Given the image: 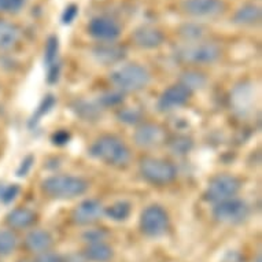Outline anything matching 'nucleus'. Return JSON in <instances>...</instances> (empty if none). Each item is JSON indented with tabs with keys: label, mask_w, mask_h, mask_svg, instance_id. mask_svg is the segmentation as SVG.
Here are the masks:
<instances>
[{
	"label": "nucleus",
	"mask_w": 262,
	"mask_h": 262,
	"mask_svg": "<svg viewBox=\"0 0 262 262\" xmlns=\"http://www.w3.org/2000/svg\"><path fill=\"white\" fill-rule=\"evenodd\" d=\"M91 155L113 168H125L130 162V150L120 138L103 135L91 146Z\"/></svg>",
	"instance_id": "f257e3e1"
},
{
	"label": "nucleus",
	"mask_w": 262,
	"mask_h": 262,
	"mask_svg": "<svg viewBox=\"0 0 262 262\" xmlns=\"http://www.w3.org/2000/svg\"><path fill=\"white\" fill-rule=\"evenodd\" d=\"M108 80L116 91L121 94H128L144 90L150 84L151 76L142 64L124 63L112 70Z\"/></svg>",
	"instance_id": "f03ea898"
},
{
	"label": "nucleus",
	"mask_w": 262,
	"mask_h": 262,
	"mask_svg": "<svg viewBox=\"0 0 262 262\" xmlns=\"http://www.w3.org/2000/svg\"><path fill=\"white\" fill-rule=\"evenodd\" d=\"M88 183L82 177L72 174H55L41 181V192L51 199H73L81 196L88 189Z\"/></svg>",
	"instance_id": "7ed1b4c3"
},
{
	"label": "nucleus",
	"mask_w": 262,
	"mask_h": 262,
	"mask_svg": "<svg viewBox=\"0 0 262 262\" xmlns=\"http://www.w3.org/2000/svg\"><path fill=\"white\" fill-rule=\"evenodd\" d=\"M139 170L144 180L154 185L170 184L177 177V169L170 161L144 157L139 162Z\"/></svg>",
	"instance_id": "20e7f679"
},
{
	"label": "nucleus",
	"mask_w": 262,
	"mask_h": 262,
	"mask_svg": "<svg viewBox=\"0 0 262 262\" xmlns=\"http://www.w3.org/2000/svg\"><path fill=\"white\" fill-rule=\"evenodd\" d=\"M242 188V181L229 173H219L210 179L203 196L207 202H223L227 199L235 198Z\"/></svg>",
	"instance_id": "39448f33"
},
{
	"label": "nucleus",
	"mask_w": 262,
	"mask_h": 262,
	"mask_svg": "<svg viewBox=\"0 0 262 262\" xmlns=\"http://www.w3.org/2000/svg\"><path fill=\"white\" fill-rule=\"evenodd\" d=\"M170 219L166 210L159 205L147 206L140 214L139 228L144 236L161 237L168 232Z\"/></svg>",
	"instance_id": "423d86ee"
},
{
	"label": "nucleus",
	"mask_w": 262,
	"mask_h": 262,
	"mask_svg": "<svg viewBox=\"0 0 262 262\" xmlns=\"http://www.w3.org/2000/svg\"><path fill=\"white\" fill-rule=\"evenodd\" d=\"M213 219L221 224L228 225H237L245 223L250 215L249 205L239 198H231L223 202L214 203L211 210Z\"/></svg>",
	"instance_id": "0eeeda50"
},
{
	"label": "nucleus",
	"mask_w": 262,
	"mask_h": 262,
	"mask_svg": "<svg viewBox=\"0 0 262 262\" xmlns=\"http://www.w3.org/2000/svg\"><path fill=\"white\" fill-rule=\"evenodd\" d=\"M221 50L215 43L196 41L188 43V47L181 50L180 58L187 63L192 64H213L220 59Z\"/></svg>",
	"instance_id": "6e6552de"
},
{
	"label": "nucleus",
	"mask_w": 262,
	"mask_h": 262,
	"mask_svg": "<svg viewBox=\"0 0 262 262\" xmlns=\"http://www.w3.org/2000/svg\"><path fill=\"white\" fill-rule=\"evenodd\" d=\"M166 140H168L166 129L158 124H152V122H144V124L139 125L134 134L135 144L144 150L163 146Z\"/></svg>",
	"instance_id": "1a4fd4ad"
},
{
	"label": "nucleus",
	"mask_w": 262,
	"mask_h": 262,
	"mask_svg": "<svg viewBox=\"0 0 262 262\" xmlns=\"http://www.w3.org/2000/svg\"><path fill=\"white\" fill-rule=\"evenodd\" d=\"M191 95H192V92L188 88H185L183 84L177 82V84H173L169 88H166L162 94L159 95L157 107L161 113L174 112V110H179L188 103V100L191 99Z\"/></svg>",
	"instance_id": "9d476101"
},
{
	"label": "nucleus",
	"mask_w": 262,
	"mask_h": 262,
	"mask_svg": "<svg viewBox=\"0 0 262 262\" xmlns=\"http://www.w3.org/2000/svg\"><path fill=\"white\" fill-rule=\"evenodd\" d=\"M104 215V206L96 199H85L74 207L72 221L80 227H88L98 223Z\"/></svg>",
	"instance_id": "9b49d317"
},
{
	"label": "nucleus",
	"mask_w": 262,
	"mask_h": 262,
	"mask_svg": "<svg viewBox=\"0 0 262 262\" xmlns=\"http://www.w3.org/2000/svg\"><path fill=\"white\" fill-rule=\"evenodd\" d=\"M88 33L102 43H114L121 35V26L113 18L95 17L88 24Z\"/></svg>",
	"instance_id": "f8f14e48"
},
{
	"label": "nucleus",
	"mask_w": 262,
	"mask_h": 262,
	"mask_svg": "<svg viewBox=\"0 0 262 262\" xmlns=\"http://www.w3.org/2000/svg\"><path fill=\"white\" fill-rule=\"evenodd\" d=\"M181 10L193 18H214L224 11L223 0H183Z\"/></svg>",
	"instance_id": "ddd939ff"
},
{
	"label": "nucleus",
	"mask_w": 262,
	"mask_h": 262,
	"mask_svg": "<svg viewBox=\"0 0 262 262\" xmlns=\"http://www.w3.org/2000/svg\"><path fill=\"white\" fill-rule=\"evenodd\" d=\"M132 40L138 47L143 50H154L162 46L165 36L161 30L155 29L152 26H140L134 32Z\"/></svg>",
	"instance_id": "4468645a"
},
{
	"label": "nucleus",
	"mask_w": 262,
	"mask_h": 262,
	"mask_svg": "<svg viewBox=\"0 0 262 262\" xmlns=\"http://www.w3.org/2000/svg\"><path fill=\"white\" fill-rule=\"evenodd\" d=\"M25 247L36 255L50 251L52 247L51 233L46 229H32L25 237Z\"/></svg>",
	"instance_id": "2eb2a0df"
},
{
	"label": "nucleus",
	"mask_w": 262,
	"mask_h": 262,
	"mask_svg": "<svg viewBox=\"0 0 262 262\" xmlns=\"http://www.w3.org/2000/svg\"><path fill=\"white\" fill-rule=\"evenodd\" d=\"M36 221V213L28 207H17L6 215V224L10 229L21 231L30 228Z\"/></svg>",
	"instance_id": "dca6fc26"
},
{
	"label": "nucleus",
	"mask_w": 262,
	"mask_h": 262,
	"mask_svg": "<svg viewBox=\"0 0 262 262\" xmlns=\"http://www.w3.org/2000/svg\"><path fill=\"white\" fill-rule=\"evenodd\" d=\"M94 56L103 64H116L124 59L125 50L112 43H103L94 50Z\"/></svg>",
	"instance_id": "f3484780"
},
{
	"label": "nucleus",
	"mask_w": 262,
	"mask_h": 262,
	"mask_svg": "<svg viewBox=\"0 0 262 262\" xmlns=\"http://www.w3.org/2000/svg\"><path fill=\"white\" fill-rule=\"evenodd\" d=\"M113 249L106 242L86 243L82 251V258L90 262H108L113 258Z\"/></svg>",
	"instance_id": "a211bd4d"
},
{
	"label": "nucleus",
	"mask_w": 262,
	"mask_h": 262,
	"mask_svg": "<svg viewBox=\"0 0 262 262\" xmlns=\"http://www.w3.org/2000/svg\"><path fill=\"white\" fill-rule=\"evenodd\" d=\"M261 21V9L257 5H243L233 14V22L237 25L253 26Z\"/></svg>",
	"instance_id": "6ab92c4d"
},
{
	"label": "nucleus",
	"mask_w": 262,
	"mask_h": 262,
	"mask_svg": "<svg viewBox=\"0 0 262 262\" xmlns=\"http://www.w3.org/2000/svg\"><path fill=\"white\" fill-rule=\"evenodd\" d=\"M21 37V30L10 22L0 19V50H11Z\"/></svg>",
	"instance_id": "aec40b11"
},
{
	"label": "nucleus",
	"mask_w": 262,
	"mask_h": 262,
	"mask_svg": "<svg viewBox=\"0 0 262 262\" xmlns=\"http://www.w3.org/2000/svg\"><path fill=\"white\" fill-rule=\"evenodd\" d=\"M179 82L193 92L195 90H201L206 85V77L198 70H185L184 73H181Z\"/></svg>",
	"instance_id": "412c9836"
},
{
	"label": "nucleus",
	"mask_w": 262,
	"mask_h": 262,
	"mask_svg": "<svg viewBox=\"0 0 262 262\" xmlns=\"http://www.w3.org/2000/svg\"><path fill=\"white\" fill-rule=\"evenodd\" d=\"M104 215L112 221H125L130 215V205L128 202H116L108 207H104Z\"/></svg>",
	"instance_id": "4be33fe9"
},
{
	"label": "nucleus",
	"mask_w": 262,
	"mask_h": 262,
	"mask_svg": "<svg viewBox=\"0 0 262 262\" xmlns=\"http://www.w3.org/2000/svg\"><path fill=\"white\" fill-rule=\"evenodd\" d=\"M17 246L18 237L13 231L10 229L0 231V257H7L10 254H13Z\"/></svg>",
	"instance_id": "5701e85b"
},
{
	"label": "nucleus",
	"mask_w": 262,
	"mask_h": 262,
	"mask_svg": "<svg viewBox=\"0 0 262 262\" xmlns=\"http://www.w3.org/2000/svg\"><path fill=\"white\" fill-rule=\"evenodd\" d=\"M180 35L184 37L188 43H196L201 41L203 37V28L198 24H185L181 26Z\"/></svg>",
	"instance_id": "b1692460"
},
{
	"label": "nucleus",
	"mask_w": 262,
	"mask_h": 262,
	"mask_svg": "<svg viewBox=\"0 0 262 262\" xmlns=\"http://www.w3.org/2000/svg\"><path fill=\"white\" fill-rule=\"evenodd\" d=\"M54 104H55V98H54L52 95L46 96V98L41 100V103L39 104V107L36 108V112L33 113L32 118H30L29 121L30 126H33V125L37 124V122H39V121L41 120V118H43V117L46 116V114H47L52 107H54Z\"/></svg>",
	"instance_id": "393cba45"
},
{
	"label": "nucleus",
	"mask_w": 262,
	"mask_h": 262,
	"mask_svg": "<svg viewBox=\"0 0 262 262\" xmlns=\"http://www.w3.org/2000/svg\"><path fill=\"white\" fill-rule=\"evenodd\" d=\"M56 56H58V39L50 37L46 46V51H44V59L48 68L56 63Z\"/></svg>",
	"instance_id": "a878e982"
},
{
	"label": "nucleus",
	"mask_w": 262,
	"mask_h": 262,
	"mask_svg": "<svg viewBox=\"0 0 262 262\" xmlns=\"http://www.w3.org/2000/svg\"><path fill=\"white\" fill-rule=\"evenodd\" d=\"M192 147V140L185 136H181V138H177L174 142L170 143V150H172L173 154L177 155H184L187 154Z\"/></svg>",
	"instance_id": "bb28decb"
},
{
	"label": "nucleus",
	"mask_w": 262,
	"mask_h": 262,
	"mask_svg": "<svg viewBox=\"0 0 262 262\" xmlns=\"http://www.w3.org/2000/svg\"><path fill=\"white\" fill-rule=\"evenodd\" d=\"M25 3L26 0H0V11L9 14L18 13L25 6Z\"/></svg>",
	"instance_id": "cd10ccee"
},
{
	"label": "nucleus",
	"mask_w": 262,
	"mask_h": 262,
	"mask_svg": "<svg viewBox=\"0 0 262 262\" xmlns=\"http://www.w3.org/2000/svg\"><path fill=\"white\" fill-rule=\"evenodd\" d=\"M118 118L125 124H136L140 120V112L136 108H122L118 112Z\"/></svg>",
	"instance_id": "c85d7f7f"
},
{
	"label": "nucleus",
	"mask_w": 262,
	"mask_h": 262,
	"mask_svg": "<svg viewBox=\"0 0 262 262\" xmlns=\"http://www.w3.org/2000/svg\"><path fill=\"white\" fill-rule=\"evenodd\" d=\"M106 236L107 235L102 229H90L84 233V241L86 243H96V242H104Z\"/></svg>",
	"instance_id": "c756f323"
},
{
	"label": "nucleus",
	"mask_w": 262,
	"mask_h": 262,
	"mask_svg": "<svg viewBox=\"0 0 262 262\" xmlns=\"http://www.w3.org/2000/svg\"><path fill=\"white\" fill-rule=\"evenodd\" d=\"M33 262H64V259L60 257L59 254L51 253V251H46L43 254H39Z\"/></svg>",
	"instance_id": "7c9ffc66"
},
{
	"label": "nucleus",
	"mask_w": 262,
	"mask_h": 262,
	"mask_svg": "<svg viewBox=\"0 0 262 262\" xmlns=\"http://www.w3.org/2000/svg\"><path fill=\"white\" fill-rule=\"evenodd\" d=\"M18 192H19V187L18 185H10V187L5 189V192L2 193V201L5 203L11 202L13 199H15Z\"/></svg>",
	"instance_id": "2f4dec72"
},
{
	"label": "nucleus",
	"mask_w": 262,
	"mask_h": 262,
	"mask_svg": "<svg viewBox=\"0 0 262 262\" xmlns=\"http://www.w3.org/2000/svg\"><path fill=\"white\" fill-rule=\"evenodd\" d=\"M102 102H103L106 106H110V104H117L120 103L121 100H122V94L116 91V92H110V94L104 95L103 98H102Z\"/></svg>",
	"instance_id": "473e14b6"
},
{
	"label": "nucleus",
	"mask_w": 262,
	"mask_h": 262,
	"mask_svg": "<svg viewBox=\"0 0 262 262\" xmlns=\"http://www.w3.org/2000/svg\"><path fill=\"white\" fill-rule=\"evenodd\" d=\"M69 132H66V130H58V132L54 134V136H52V142H54V144H58V146H63V144H66V143L69 142Z\"/></svg>",
	"instance_id": "72a5a7b5"
},
{
	"label": "nucleus",
	"mask_w": 262,
	"mask_h": 262,
	"mask_svg": "<svg viewBox=\"0 0 262 262\" xmlns=\"http://www.w3.org/2000/svg\"><path fill=\"white\" fill-rule=\"evenodd\" d=\"M77 13L78 10L76 6H69L68 9L64 10L63 15H62V21H63V24H70V22H73L76 15H77Z\"/></svg>",
	"instance_id": "f704fd0d"
},
{
	"label": "nucleus",
	"mask_w": 262,
	"mask_h": 262,
	"mask_svg": "<svg viewBox=\"0 0 262 262\" xmlns=\"http://www.w3.org/2000/svg\"><path fill=\"white\" fill-rule=\"evenodd\" d=\"M223 262H243V258L241 257V254L236 253V251H231L228 253L224 258Z\"/></svg>",
	"instance_id": "c9c22d12"
},
{
	"label": "nucleus",
	"mask_w": 262,
	"mask_h": 262,
	"mask_svg": "<svg viewBox=\"0 0 262 262\" xmlns=\"http://www.w3.org/2000/svg\"><path fill=\"white\" fill-rule=\"evenodd\" d=\"M254 262H262V258H261V255H258L257 257V259H255V261Z\"/></svg>",
	"instance_id": "e433bc0d"
},
{
	"label": "nucleus",
	"mask_w": 262,
	"mask_h": 262,
	"mask_svg": "<svg viewBox=\"0 0 262 262\" xmlns=\"http://www.w3.org/2000/svg\"><path fill=\"white\" fill-rule=\"evenodd\" d=\"M18 262H33V261H29V259H21V261Z\"/></svg>",
	"instance_id": "4c0bfd02"
}]
</instances>
